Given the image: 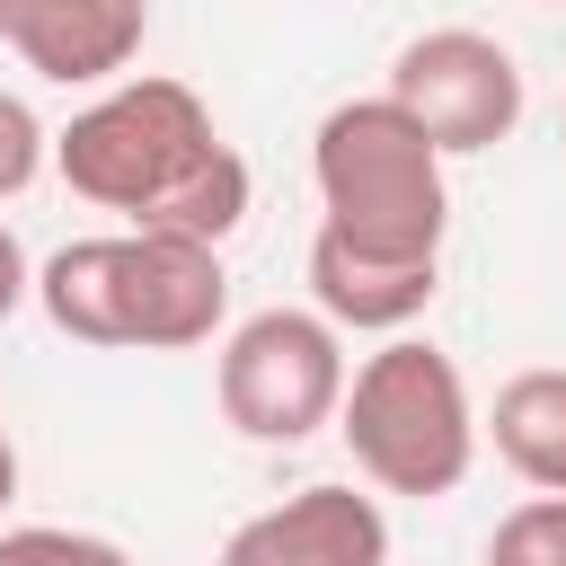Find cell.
<instances>
[{
  "instance_id": "12",
  "label": "cell",
  "mask_w": 566,
  "mask_h": 566,
  "mask_svg": "<svg viewBox=\"0 0 566 566\" xmlns=\"http://www.w3.org/2000/svg\"><path fill=\"white\" fill-rule=\"evenodd\" d=\"M0 566H133V557L115 539H97V531L27 522V531H0Z\"/></svg>"
},
{
  "instance_id": "15",
  "label": "cell",
  "mask_w": 566,
  "mask_h": 566,
  "mask_svg": "<svg viewBox=\"0 0 566 566\" xmlns=\"http://www.w3.org/2000/svg\"><path fill=\"white\" fill-rule=\"evenodd\" d=\"M9 495H18V442H9V416H0V513H9Z\"/></svg>"
},
{
  "instance_id": "2",
  "label": "cell",
  "mask_w": 566,
  "mask_h": 566,
  "mask_svg": "<svg viewBox=\"0 0 566 566\" xmlns=\"http://www.w3.org/2000/svg\"><path fill=\"white\" fill-rule=\"evenodd\" d=\"M44 318L71 345H106V354H186L221 327L230 310V274L221 248L195 239H159V230H115V239H71L44 256L35 274Z\"/></svg>"
},
{
  "instance_id": "3",
  "label": "cell",
  "mask_w": 566,
  "mask_h": 566,
  "mask_svg": "<svg viewBox=\"0 0 566 566\" xmlns=\"http://www.w3.org/2000/svg\"><path fill=\"white\" fill-rule=\"evenodd\" d=\"M310 177H318V230L336 248L380 265H442V230H451L442 150L389 97L327 106L310 133Z\"/></svg>"
},
{
  "instance_id": "9",
  "label": "cell",
  "mask_w": 566,
  "mask_h": 566,
  "mask_svg": "<svg viewBox=\"0 0 566 566\" xmlns=\"http://www.w3.org/2000/svg\"><path fill=\"white\" fill-rule=\"evenodd\" d=\"M442 292V265H380V256H354L336 248L327 230L310 239V301L318 318L345 336H398L407 318H424V301Z\"/></svg>"
},
{
  "instance_id": "7",
  "label": "cell",
  "mask_w": 566,
  "mask_h": 566,
  "mask_svg": "<svg viewBox=\"0 0 566 566\" xmlns=\"http://www.w3.org/2000/svg\"><path fill=\"white\" fill-rule=\"evenodd\" d=\"M150 35V0H0V44L53 88H97L133 71Z\"/></svg>"
},
{
  "instance_id": "8",
  "label": "cell",
  "mask_w": 566,
  "mask_h": 566,
  "mask_svg": "<svg viewBox=\"0 0 566 566\" xmlns=\"http://www.w3.org/2000/svg\"><path fill=\"white\" fill-rule=\"evenodd\" d=\"M221 566H389V522L354 486H301L221 539Z\"/></svg>"
},
{
  "instance_id": "5",
  "label": "cell",
  "mask_w": 566,
  "mask_h": 566,
  "mask_svg": "<svg viewBox=\"0 0 566 566\" xmlns=\"http://www.w3.org/2000/svg\"><path fill=\"white\" fill-rule=\"evenodd\" d=\"M212 398L248 442H310L345 407V336L318 310H256L221 336Z\"/></svg>"
},
{
  "instance_id": "1",
  "label": "cell",
  "mask_w": 566,
  "mask_h": 566,
  "mask_svg": "<svg viewBox=\"0 0 566 566\" xmlns=\"http://www.w3.org/2000/svg\"><path fill=\"white\" fill-rule=\"evenodd\" d=\"M53 168L80 203L124 212L133 230L221 248L248 221V159L212 133L186 80H115L53 133Z\"/></svg>"
},
{
  "instance_id": "13",
  "label": "cell",
  "mask_w": 566,
  "mask_h": 566,
  "mask_svg": "<svg viewBox=\"0 0 566 566\" xmlns=\"http://www.w3.org/2000/svg\"><path fill=\"white\" fill-rule=\"evenodd\" d=\"M44 159H53V133L35 124V106H27V97H9V88H0V203H9V195H27V186L44 177Z\"/></svg>"
},
{
  "instance_id": "14",
  "label": "cell",
  "mask_w": 566,
  "mask_h": 566,
  "mask_svg": "<svg viewBox=\"0 0 566 566\" xmlns=\"http://www.w3.org/2000/svg\"><path fill=\"white\" fill-rule=\"evenodd\" d=\"M27 292H35V265H27V248H18V230L0 221V327L27 310Z\"/></svg>"
},
{
  "instance_id": "16",
  "label": "cell",
  "mask_w": 566,
  "mask_h": 566,
  "mask_svg": "<svg viewBox=\"0 0 566 566\" xmlns=\"http://www.w3.org/2000/svg\"><path fill=\"white\" fill-rule=\"evenodd\" d=\"M557 9H566V0H557Z\"/></svg>"
},
{
  "instance_id": "11",
  "label": "cell",
  "mask_w": 566,
  "mask_h": 566,
  "mask_svg": "<svg viewBox=\"0 0 566 566\" xmlns=\"http://www.w3.org/2000/svg\"><path fill=\"white\" fill-rule=\"evenodd\" d=\"M486 566H566V495H531L486 531Z\"/></svg>"
},
{
  "instance_id": "6",
  "label": "cell",
  "mask_w": 566,
  "mask_h": 566,
  "mask_svg": "<svg viewBox=\"0 0 566 566\" xmlns=\"http://www.w3.org/2000/svg\"><path fill=\"white\" fill-rule=\"evenodd\" d=\"M442 159L460 150H495L513 124H522V62L478 35V27H424L398 44L389 62V88H380Z\"/></svg>"
},
{
  "instance_id": "10",
  "label": "cell",
  "mask_w": 566,
  "mask_h": 566,
  "mask_svg": "<svg viewBox=\"0 0 566 566\" xmlns=\"http://www.w3.org/2000/svg\"><path fill=\"white\" fill-rule=\"evenodd\" d=\"M478 442H495V460L539 486V495H566V371H513L495 389V407L478 416Z\"/></svg>"
},
{
  "instance_id": "4",
  "label": "cell",
  "mask_w": 566,
  "mask_h": 566,
  "mask_svg": "<svg viewBox=\"0 0 566 566\" xmlns=\"http://www.w3.org/2000/svg\"><path fill=\"white\" fill-rule=\"evenodd\" d=\"M336 433L354 451V469L380 495H451L478 460V398L460 380V363L424 336H389L380 354H363V371H345V407Z\"/></svg>"
}]
</instances>
